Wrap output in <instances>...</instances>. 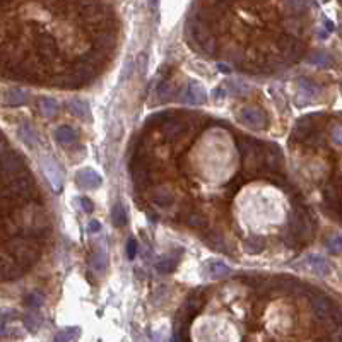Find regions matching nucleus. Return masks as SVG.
Listing matches in <instances>:
<instances>
[{
  "mask_svg": "<svg viewBox=\"0 0 342 342\" xmlns=\"http://www.w3.org/2000/svg\"><path fill=\"white\" fill-rule=\"evenodd\" d=\"M189 128H190L189 122L182 120V116H178V115L169 116V118L166 120L164 123L159 125L161 133L166 137V139H171V140L180 139L182 135H185V133L189 132Z\"/></svg>",
  "mask_w": 342,
  "mask_h": 342,
  "instance_id": "423d86ee",
  "label": "nucleus"
},
{
  "mask_svg": "<svg viewBox=\"0 0 342 342\" xmlns=\"http://www.w3.org/2000/svg\"><path fill=\"white\" fill-rule=\"evenodd\" d=\"M55 140L60 145H64V147L72 145L77 140V132L74 128L67 127V125H62V127H58L55 130Z\"/></svg>",
  "mask_w": 342,
  "mask_h": 342,
  "instance_id": "a211bd4d",
  "label": "nucleus"
},
{
  "mask_svg": "<svg viewBox=\"0 0 342 342\" xmlns=\"http://www.w3.org/2000/svg\"><path fill=\"white\" fill-rule=\"evenodd\" d=\"M243 247H245V252L250 253V255H257V253H260L262 250H264L265 241H264V238L253 235V236H250V238L245 240Z\"/></svg>",
  "mask_w": 342,
  "mask_h": 342,
  "instance_id": "412c9836",
  "label": "nucleus"
},
{
  "mask_svg": "<svg viewBox=\"0 0 342 342\" xmlns=\"http://www.w3.org/2000/svg\"><path fill=\"white\" fill-rule=\"evenodd\" d=\"M310 304H311V311L318 320H328L333 316V306L332 301L323 296L322 293H316V291H311L310 293Z\"/></svg>",
  "mask_w": 342,
  "mask_h": 342,
  "instance_id": "0eeeda50",
  "label": "nucleus"
},
{
  "mask_svg": "<svg viewBox=\"0 0 342 342\" xmlns=\"http://www.w3.org/2000/svg\"><path fill=\"white\" fill-rule=\"evenodd\" d=\"M185 223L189 224L190 228H194V229H204V228L207 226V218L202 214V212L192 211V212H189V214H187Z\"/></svg>",
  "mask_w": 342,
  "mask_h": 342,
  "instance_id": "a878e982",
  "label": "nucleus"
},
{
  "mask_svg": "<svg viewBox=\"0 0 342 342\" xmlns=\"http://www.w3.org/2000/svg\"><path fill=\"white\" fill-rule=\"evenodd\" d=\"M4 103L7 106H23L28 103V93L19 87H11L4 93Z\"/></svg>",
  "mask_w": 342,
  "mask_h": 342,
  "instance_id": "dca6fc26",
  "label": "nucleus"
},
{
  "mask_svg": "<svg viewBox=\"0 0 342 342\" xmlns=\"http://www.w3.org/2000/svg\"><path fill=\"white\" fill-rule=\"evenodd\" d=\"M229 274H231V269L223 264V262L219 260H212V262H207L206 265H204V276L209 277V279H223V277H228Z\"/></svg>",
  "mask_w": 342,
  "mask_h": 342,
  "instance_id": "2eb2a0df",
  "label": "nucleus"
},
{
  "mask_svg": "<svg viewBox=\"0 0 342 342\" xmlns=\"http://www.w3.org/2000/svg\"><path fill=\"white\" fill-rule=\"evenodd\" d=\"M224 89H226V93L233 96H240V98H245L250 93V86L245 84L243 81H228L224 84Z\"/></svg>",
  "mask_w": 342,
  "mask_h": 342,
  "instance_id": "4be33fe9",
  "label": "nucleus"
},
{
  "mask_svg": "<svg viewBox=\"0 0 342 342\" xmlns=\"http://www.w3.org/2000/svg\"><path fill=\"white\" fill-rule=\"evenodd\" d=\"M318 86L311 82L310 79H299L298 81V89H296V105L298 106H306L315 99L318 94Z\"/></svg>",
  "mask_w": 342,
  "mask_h": 342,
  "instance_id": "9b49d317",
  "label": "nucleus"
},
{
  "mask_svg": "<svg viewBox=\"0 0 342 342\" xmlns=\"http://www.w3.org/2000/svg\"><path fill=\"white\" fill-rule=\"evenodd\" d=\"M206 241L211 245L214 250H219V252H223V250H226V243H224V238L223 235H219V233H209L206 238Z\"/></svg>",
  "mask_w": 342,
  "mask_h": 342,
  "instance_id": "473e14b6",
  "label": "nucleus"
},
{
  "mask_svg": "<svg viewBox=\"0 0 342 342\" xmlns=\"http://www.w3.org/2000/svg\"><path fill=\"white\" fill-rule=\"evenodd\" d=\"M76 183L79 189H82V190H96V189H99V185L103 183V178H101V175H98L94 169L84 168V169L77 171Z\"/></svg>",
  "mask_w": 342,
  "mask_h": 342,
  "instance_id": "ddd939ff",
  "label": "nucleus"
},
{
  "mask_svg": "<svg viewBox=\"0 0 342 342\" xmlns=\"http://www.w3.org/2000/svg\"><path fill=\"white\" fill-rule=\"evenodd\" d=\"M16 316V311L11 308H2L0 310V335H6L7 333V323L11 322Z\"/></svg>",
  "mask_w": 342,
  "mask_h": 342,
  "instance_id": "7c9ffc66",
  "label": "nucleus"
},
{
  "mask_svg": "<svg viewBox=\"0 0 342 342\" xmlns=\"http://www.w3.org/2000/svg\"><path fill=\"white\" fill-rule=\"evenodd\" d=\"M69 110L72 115H76L77 118L81 120H91V111H89V105L84 101V99L74 98L69 101Z\"/></svg>",
  "mask_w": 342,
  "mask_h": 342,
  "instance_id": "6ab92c4d",
  "label": "nucleus"
},
{
  "mask_svg": "<svg viewBox=\"0 0 342 342\" xmlns=\"http://www.w3.org/2000/svg\"><path fill=\"white\" fill-rule=\"evenodd\" d=\"M218 69L221 70V72H224V74H228V72H229V67H228V65L219 64V65H218Z\"/></svg>",
  "mask_w": 342,
  "mask_h": 342,
  "instance_id": "a19ab883",
  "label": "nucleus"
},
{
  "mask_svg": "<svg viewBox=\"0 0 342 342\" xmlns=\"http://www.w3.org/2000/svg\"><path fill=\"white\" fill-rule=\"evenodd\" d=\"M294 267L296 269H301V270H306V272L315 274V276H327V274H330V265H328V262L325 260L323 257L313 255V253L304 257L301 260V264H294Z\"/></svg>",
  "mask_w": 342,
  "mask_h": 342,
  "instance_id": "6e6552de",
  "label": "nucleus"
},
{
  "mask_svg": "<svg viewBox=\"0 0 342 342\" xmlns=\"http://www.w3.org/2000/svg\"><path fill=\"white\" fill-rule=\"evenodd\" d=\"M151 199L156 206L169 207V206H173V202H175V194L168 189V187H157V189L152 190Z\"/></svg>",
  "mask_w": 342,
  "mask_h": 342,
  "instance_id": "f3484780",
  "label": "nucleus"
},
{
  "mask_svg": "<svg viewBox=\"0 0 342 342\" xmlns=\"http://www.w3.org/2000/svg\"><path fill=\"white\" fill-rule=\"evenodd\" d=\"M26 173H29L26 161H24V157L21 156L19 152L7 149V151L0 156V177H2L4 180L11 182L18 177H23V175H26Z\"/></svg>",
  "mask_w": 342,
  "mask_h": 342,
  "instance_id": "f257e3e1",
  "label": "nucleus"
},
{
  "mask_svg": "<svg viewBox=\"0 0 342 342\" xmlns=\"http://www.w3.org/2000/svg\"><path fill=\"white\" fill-rule=\"evenodd\" d=\"M332 140H333V144L342 145V125H335V127L332 128Z\"/></svg>",
  "mask_w": 342,
  "mask_h": 342,
  "instance_id": "e433bc0d",
  "label": "nucleus"
},
{
  "mask_svg": "<svg viewBox=\"0 0 342 342\" xmlns=\"http://www.w3.org/2000/svg\"><path fill=\"white\" fill-rule=\"evenodd\" d=\"M340 87H342V84H340Z\"/></svg>",
  "mask_w": 342,
  "mask_h": 342,
  "instance_id": "79ce46f5",
  "label": "nucleus"
},
{
  "mask_svg": "<svg viewBox=\"0 0 342 342\" xmlns=\"http://www.w3.org/2000/svg\"><path fill=\"white\" fill-rule=\"evenodd\" d=\"M43 301H45V298H43V294L41 293H38V291H33V293H29L28 296H26V299H24V303H26V306H29V308H40L41 304H43Z\"/></svg>",
  "mask_w": 342,
  "mask_h": 342,
  "instance_id": "72a5a7b5",
  "label": "nucleus"
},
{
  "mask_svg": "<svg viewBox=\"0 0 342 342\" xmlns=\"http://www.w3.org/2000/svg\"><path fill=\"white\" fill-rule=\"evenodd\" d=\"M35 180H33V177L29 173L23 175V177H18L14 178V180H11L7 183V187L2 190V194L9 195L14 200H18V202H26L33 197V194H35Z\"/></svg>",
  "mask_w": 342,
  "mask_h": 342,
  "instance_id": "f03ea898",
  "label": "nucleus"
},
{
  "mask_svg": "<svg viewBox=\"0 0 342 342\" xmlns=\"http://www.w3.org/2000/svg\"><path fill=\"white\" fill-rule=\"evenodd\" d=\"M135 252H137V241L135 240H128V245H127V257L132 258L135 257Z\"/></svg>",
  "mask_w": 342,
  "mask_h": 342,
  "instance_id": "4c0bfd02",
  "label": "nucleus"
},
{
  "mask_svg": "<svg viewBox=\"0 0 342 342\" xmlns=\"http://www.w3.org/2000/svg\"><path fill=\"white\" fill-rule=\"evenodd\" d=\"M99 229H101V224H99L98 221H91V223H89V231L91 233H98Z\"/></svg>",
  "mask_w": 342,
  "mask_h": 342,
  "instance_id": "ea45409f",
  "label": "nucleus"
},
{
  "mask_svg": "<svg viewBox=\"0 0 342 342\" xmlns=\"http://www.w3.org/2000/svg\"><path fill=\"white\" fill-rule=\"evenodd\" d=\"M36 52H38V57L45 64H53L58 57V47L55 40L50 38V36H43V38L36 41Z\"/></svg>",
  "mask_w": 342,
  "mask_h": 342,
  "instance_id": "f8f14e48",
  "label": "nucleus"
},
{
  "mask_svg": "<svg viewBox=\"0 0 342 342\" xmlns=\"http://www.w3.org/2000/svg\"><path fill=\"white\" fill-rule=\"evenodd\" d=\"M81 204H82V211H86V212H93L94 211V204L91 202L89 199L82 197L81 199Z\"/></svg>",
  "mask_w": 342,
  "mask_h": 342,
  "instance_id": "58836bf2",
  "label": "nucleus"
},
{
  "mask_svg": "<svg viewBox=\"0 0 342 342\" xmlns=\"http://www.w3.org/2000/svg\"><path fill=\"white\" fill-rule=\"evenodd\" d=\"M175 113H171V111H159V113H154L149 116L147 120H145V123L147 125H162L166 122V120L169 118V116H173Z\"/></svg>",
  "mask_w": 342,
  "mask_h": 342,
  "instance_id": "f704fd0d",
  "label": "nucleus"
},
{
  "mask_svg": "<svg viewBox=\"0 0 342 342\" xmlns=\"http://www.w3.org/2000/svg\"><path fill=\"white\" fill-rule=\"evenodd\" d=\"M277 48L281 52V58L286 64H296L299 62L304 55V45L301 41L289 35H282L277 41Z\"/></svg>",
  "mask_w": 342,
  "mask_h": 342,
  "instance_id": "7ed1b4c3",
  "label": "nucleus"
},
{
  "mask_svg": "<svg viewBox=\"0 0 342 342\" xmlns=\"http://www.w3.org/2000/svg\"><path fill=\"white\" fill-rule=\"evenodd\" d=\"M41 169H43L50 187H52L55 192H60L62 185H64V171H62V168L58 166V162L53 159V157L45 156V157H41Z\"/></svg>",
  "mask_w": 342,
  "mask_h": 342,
  "instance_id": "39448f33",
  "label": "nucleus"
},
{
  "mask_svg": "<svg viewBox=\"0 0 342 342\" xmlns=\"http://www.w3.org/2000/svg\"><path fill=\"white\" fill-rule=\"evenodd\" d=\"M111 221H113V224L116 228H123L125 224L128 223V218H127V211H125L123 204H115L113 209H111Z\"/></svg>",
  "mask_w": 342,
  "mask_h": 342,
  "instance_id": "393cba45",
  "label": "nucleus"
},
{
  "mask_svg": "<svg viewBox=\"0 0 342 342\" xmlns=\"http://www.w3.org/2000/svg\"><path fill=\"white\" fill-rule=\"evenodd\" d=\"M308 64H311L315 67H320V69H325V67H328L332 62H330V58H328V55L318 52V53H313V55L308 57Z\"/></svg>",
  "mask_w": 342,
  "mask_h": 342,
  "instance_id": "2f4dec72",
  "label": "nucleus"
},
{
  "mask_svg": "<svg viewBox=\"0 0 342 342\" xmlns=\"http://www.w3.org/2000/svg\"><path fill=\"white\" fill-rule=\"evenodd\" d=\"M91 264H93V269L96 272H105L108 269V257H106V252L105 248H99L98 252L93 255V260H91Z\"/></svg>",
  "mask_w": 342,
  "mask_h": 342,
  "instance_id": "cd10ccee",
  "label": "nucleus"
},
{
  "mask_svg": "<svg viewBox=\"0 0 342 342\" xmlns=\"http://www.w3.org/2000/svg\"><path fill=\"white\" fill-rule=\"evenodd\" d=\"M241 123H245L247 127H250L252 130H264L267 127V115L258 108H243L240 113Z\"/></svg>",
  "mask_w": 342,
  "mask_h": 342,
  "instance_id": "9d476101",
  "label": "nucleus"
},
{
  "mask_svg": "<svg viewBox=\"0 0 342 342\" xmlns=\"http://www.w3.org/2000/svg\"><path fill=\"white\" fill-rule=\"evenodd\" d=\"M116 45V35L113 33V29L110 28H101L99 31L94 33L93 38V48L101 52L103 55L108 57V53H111V50Z\"/></svg>",
  "mask_w": 342,
  "mask_h": 342,
  "instance_id": "1a4fd4ad",
  "label": "nucleus"
},
{
  "mask_svg": "<svg viewBox=\"0 0 342 342\" xmlns=\"http://www.w3.org/2000/svg\"><path fill=\"white\" fill-rule=\"evenodd\" d=\"M206 304V289L204 287H197L187 296L185 303H183L180 310V318H192L202 310V306Z\"/></svg>",
  "mask_w": 342,
  "mask_h": 342,
  "instance_id": "20e7f679",
  "label": "nucleus"
},
{
  "mask_svg": "<svg viewBox=\"0 0 342 342\" xmlns=\"http://www.w3.org/2000/svg\"><path fill=\"white\" fill-rule=\"evenodd\" d=\"M38 105H40L41 115H43L45 118H52V116H55V115H57V111H58V103L55 101V99H52V98H41Z\"/></svg>",
  "mask_w": 342,
  "mask_h": 342,
  "instance_id": "b1692460",
  "label": "nucleus"
},
{
  "mask_svg": "<svg viewBox=\"0 0 342 342\" xmlns=\"http://www.w3.org/2000/svg\"><path fill=\"white\" fill-rule=\"evenodd\" d=\"M178 264V257H173V255H164L161 257L159 260L156 262V269L159 270L161 274H169L175 270V267Z\"/></svg>",
  "mask_w": 342,
  "mask_h": 342,
  "instance_id": "bb28decb",
  "label": "nucleus"
},
{
  "mask_svg": "<svg viewBox=\"0 0 342 342\" xmlns=\"http://www.w3.org/2000/svg\"><path fill=\"white\" fill-rule=\"evenodd\" d=\"M327 247H328V250H330L332 253H340L342 252V235L332 238V240H328Z\"/></svg>",
  "mask_w": 342,
  "mask_h": 342,
  "instance_id": "c9c22d12",
  "label": "nucleus"
},
{
  "mask_svg": "<svg viewBox=\"0 0 342 342\" xmlns=\"http://www.w3.org/2000/svg\"><path fill=\"white\" fill-rule=\"evenodd\" d=\"M18 135L28 147H36V144H38V133H36V130L29 123L21 125L18 128Z\"/></svg>",
  "mask_w": 342,
  "mask_h": 342,
  "instance_id": "aec40b11",
  "label": "nucleus"
},
{
  "mask_svg": "<svg viewBox=\"0 0 342 342\" xmlns=\"http://www.w3.org/2000/svg\"><path fill=\"white\" fill-rule=\"evenodd\" d=\"M79 335H81V328L79 327H67L55 333L53 342H74Z\"/></svg>",
  "mask_w": 342,
  "mask_h": 342,
  "instance_id": "5701e85b",
  "label": "nucleus"
},
{
  "mask_svg": "<svg viewBox=\"0 0 342 342\" xmlns=\"http://www.w3.org/2000/svg\"><path fill=\"white\" fill-rule=\"evenodd\" d=\"M183 101L189 103L192 106H200L204 105V103L207 101V93L206 89L202 87V84H199L197 81H192L189 87H187V93H185V98H183Z\"/></svg>",
  "mask_w": 342,
  "mask_h": 342,
  "instance_id": "4468645a",
  "label": "nucleus"
},
{
  "mask_svg": "<svg viewBox=\"0 0 342 342\" xmlns=\"http://www.w3.org/2000/svg\"><path fill=\"white\" fill-rule=\"evenodd\" d=\"M284 29H286V33L289 36H299L303 33V24H301V19H298V18H287L284 19Z\"/></svg>",
  "mask_w": 342,
  "mask_h": 342,
  "instance_id": "c85d7f7f",
  "label": "nucleus"
},
{
  "mask_svg": "<svg viewBox=\"0 0 342 342\" xmlns=\"http://www.w3.org/2000/svg\"><path fill=\"white\" fill-rule=\"evenodd\" d=\"M43 323V318L38 313H26L24 315V325L29 332H36Z\"/></svg>",
  "mask_w": 342,
  "mask_h": 342,
  "instance_id": "c756f323",
  "label": "nucleus"
}]
</instances>
